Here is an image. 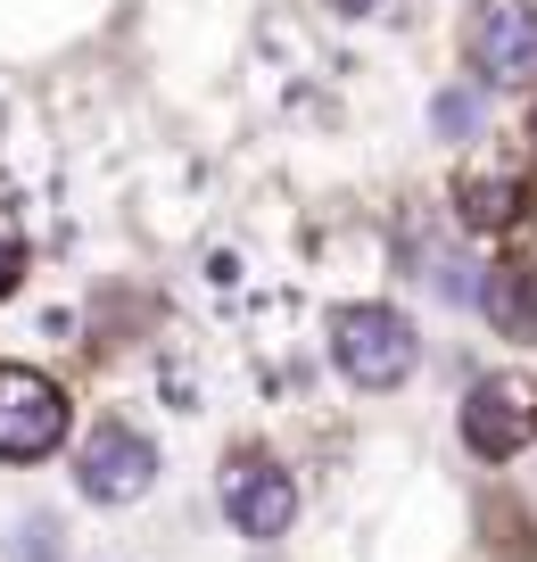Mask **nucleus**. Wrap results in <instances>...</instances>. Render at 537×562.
Instances as JSON below:
<instances>
[{
    "mask_svg": "<svg viewBox=\"0 0 537 562\" xmlns=\"http://www.w3.org/2000/svg\"><path fill=\"white\" fill-rule=\"evenodd\" d=\"M18 562H58V521L51 513H34V521L18 529Z\"/></svg>",
    "mask_w": 537,
    "mask_h": 562,
    "instance_id": "nucleus-11",
    "label": "nucleus"
},
{
    "mask_svg": "<svg viewBox=\"0 0 537 562\" xmlns=\"http://www.w3.org/2000/svg\"><path fill=\"white\" fill-rule=\"evenodd\" d=\"M513 207H521V182H513V175H480V182H463V224H471V232L513 224Z\"/></svg>",
    "mask_w": 537,
    "mask_h": 562,
    "instance_id": "nucleus-9",
    "label": "nucleus"
},
{
    "mask_svg": "<svg viewBox=\"0 0 537 562\" xmlns=\"http://www.w3.org/2000/svg\"><path fill=\"white\" fill-rule=\"evenodd\" d=\"M224 513H232V529L240 538H281V529L298 521V488H290V472H281L273 456H232L224 463Z\"/></svg>",
    "mask_w": 537,
    "mask_h": 562,
    "instance_id": "nucleus-6",
    "label": "nucleus"
},
{
    "mask_svg": "<svg viewBox=\"0 0 537 562\" xmlns=\"http://www.w3.org/2000/svg\"><path fill=\"white\" fill-rule=\"evenodd\" d=\"M463 50L488 91H529L537 83V0H480Z\"/></svg>",
    "mask_w": 537,
    "mask_h": 562,
    "instance_id": "nucleus-3",
    "label": "nucleus"
},
{
    "mask_svg": "<svg viewBox=\"0 0 537 562\" xmlns=\"http://www.w3.org/2000/svg\"><path fill=\"white\" fill-rule=\"evenodd\" d=\"M529 430H537V389L521 381V372H488V381H471V397H463V447H471V456L504 463Z\"/></svg>",
    "mask_w": 537,
    "mask_h": 562,
    "instance_id": "nucleus-5",
    "label": "nucleus"
},
{
    "mask_svg": "<svg viewBox=\"0 0 537 562\" xmlns=\"http://www.w3.org/2000/svg\"><path fill=\"white\" fill-rule=\"evenodd\" d=\"M430 133H438V140H455V149H471V140L488 133V100H480L471 83H447V91L430 100Z\"/></svg>",
    "mask_w": 537,
    "mask_h": 562,
    "instance_id": "nucleus-8",
    "label": "nucleus"
},
{
    "mask_svg": "<svg viewBox=\"0 0 537 562\" xmlns=\"http://www.w3.org/2000/svg\"><path fill=\"white\" fill-rule=\"evenodd\" d=\"M18 265H25V257H18V240H0V299L18 290Z\"/></svg>",
    "mask_w": 537,
    "mask_h": 562,
    "instance_id": "nucleus-12",
    "label": "nucleus"
},
{
    "mask_svg": "<svg viewBox=\"0 0 537 562\" xmlns=\"http://www.w3.org/2000/svg\"><path fill=\"white\" fill-rule=\"evenodd\" d=\"M389 0H331V18H381Z\"/></svg>",
    "mask_w": 537,
    "mask_h": 562,
    "instance_id": "nucleus-13",
    "label": "nucleus"
},
{
    "mask_svg": "<svg viewBox=\"0 0 537 562\" xmlns=\"http://www.w3.org/2000/svg\"><path fill=\"white\" fill-rule=\"evenodd\" d=\"M58 439H67L58 381L34 364H0V463H42Z\"/></svg>",
    "mask_w": 537,
    "mask_h": 562,
    "instance_id": "nucleus-2",
    "label": "nucleus"
},
{
    "mask_svg": "<svg viewBox=\"0 0 537 562\" xmlns=\"http://www.w3.org/2000/svg\"><path fill=\"white\" fill-rule=\"evenodd\" d=\"M430 290L438 299H455V306H480V290H488V273L471 257H438V273H430Z\"/></svg>",
    "mask_w": 537,
    "mask_h": 562,
    "instance_id": "nucleus-10",
    "label": "nucleus"
},
{
    "mask_svg": "<svg viewBox=\"0 0 537 562\" xmlns=\"http://www.w3.org/2000/svg\"><path fill=\"white\" fill-rule=\"evenodd\" d=\"M480 306L504 339H537V265H488Z\"/></svg>",
    "mask_w": 537,
    "mask_h": 562,
    "instance_id": "nucleus-7",
    "label": "nucleus"
},
{
    "mask_svg": "<svg viewBox=\"0 0 537 562\" xmlns=\"http://www.w3.org/2000/svg\"><path fill=\"white\" fill-rule=\"evenodd\" d=\"M75 488H83L91 505H133V496H149L157 488V439L133 430V422H100L83 439V456H75Z\"/></svg>",
    "mask_w": 537,
    "mask_h": 562,
    "instance_id": "nucleus-4",
    "label": "nucleus"
},
{
    "mask_svg": "<svg viewBox=\"0 0 537 562\" xmlns=\"http://www.w3.org/2000/svg\"><path fill=\"white\" fill-rule=\"evenodd\" d=\"M331 364L356 389H398L422 364V331L398 306H331Z\"/></svg>",
    "mask_w": 537,
    "mask_h": 562,
    "instance_id": "nucleus-1",
    "label": "nucleus"
}]
</instances>
